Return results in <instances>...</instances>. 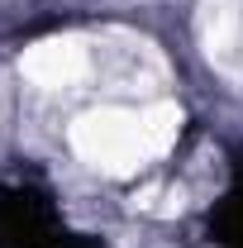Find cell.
<instances>
[{"mask_svg":"<svg viewBox=\"0 0 243 248\" xmlns=\"http://www.w3.org/2000/svg\"><path fill=\"white\" fill-rule=\"evenodd\" d=\"M138 120H143V139H148L152 157H162L177 143V134H182V110H177L172 100H157L148 110H138Z\"/></svg>","mask_w":243,"mask_h":248,"instance_id":"4","label":"cell"},{"mask_svg":"<svg viewBox=\"0 0 243 248\" xmlns=\"http://www.w3.org/2000/svg\"><path fill=\"white\" fill-rule=\"evenodd\" d=\"M19 72L29 77L33 86L62 91V86H76L91 72V53H86L81 38H43V43H33L29 53L19 58Z\"/></svg>","mask_w":243,"mask_h":248,"instance_id":"2","label":"cell"},{"mask_svg":"<svg viewBox=\"0 0 243 248\" xmlns=\"http://www.w3.org/2000/svg\"><path fill=\"white\" fill-rule=\"evenodd\" d=\"M67 139H72V148L86 157L91 167L110 172V177H134L152 157L148 139H143V120L129 115V110H115V105L86 110L81 120L72 124Z\"/></svg>","mask_w":243,"mask_h":248,"instance_id":"1","label":"cell"},{"mask_svg":"<svg viewBox=\"0 0 243 248\" xmlns=\"http://www.w3.org/2000/svg\"><path fill=\"white\" fill-rule=\"evenodd\" d=\"M200 43L219 72L243 81V0H205L200 5Z\"/></svg>","mask_w":243,"mask_h":248,"instance_id":"3","label":"cell"}]
</instances>
